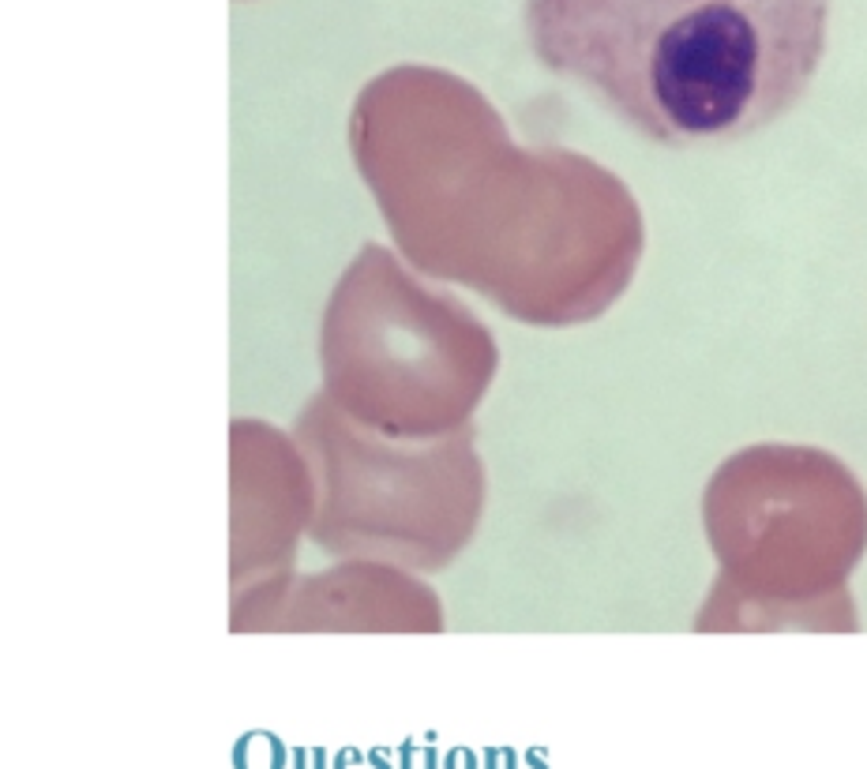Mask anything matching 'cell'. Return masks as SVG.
Instances as JSON below:
<instances>
[{"label":"cell","mask_w":867,"mask_h":769,"mask_svg":"<svg viewBox=\"0 0 867 769\" xmlns=\"http://www.w3.org/2000/svg\"><path fill=\"white\" fill-rule=\"evenodd\" d=\"M522 31L544 72L691 151L796 110L830 46V0H522Z\"/></svg>","instance_id":"cell-1"}]
</instances>
